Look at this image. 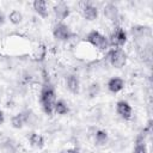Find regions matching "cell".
Returning <instances> with one entry per match:
<instances>
[{
  "label": "cell",
  "instance_id": "obj_1",
  "mask_svg": "<svg viewBox=\"0 0 153 153\" xmlns=\"http://www.w3.org/2000/svg\"><path fill=\"white\" fill-rule=\"evenodd\" d=\"M55 102H56L55 88H54V86L50 84V81L45 79V81H44V84H43V86H42L41 93H39V103H41V106H42L43 111H44L47 115L50 116V115L54 112Z\"/></svg>",
  "mask_w": 153,
  "mask_h": 153
},
{
  "label": "cell",
  "instance_id": "obj_2",
  "mask_svg": "<svg viewBox=\"0 0 153 153\" xmlns=\"http://www.w3.org/2000/svg\"><path fill=\"white\" fill-rule=\"evenodd\" d=\"M85 42L91 44L92 47L97 48L98 50H106L110 45H109V41H108V37H105L104 35H102L99 31H96V30H92L90 31L86 37H85Z\"/></svg>",
  "mask_w": 153,
  "mask_h": 153
},
{
  "label": "cell",
  "instance_id": "obj_3",
  "mask_svg": "<svg viewBox=\"0 0 153 153\" xmlns=\"http://www.w3.org/2000/svg\"><path fill=\"white\" fill-rule=\"evenodd\" d=\"M106 59L109 63L115 68H122L127 63V54L122 48H112L108 51Z\"/></svg>",
  "mask_w": 153,
  "mask_h": 153
},
{
  "label": "cell",
  "instance_id": "obj_4",
  "mask_svg": "<svg viewBox=\"0 0 153 153\" xmlns=\"http://www.w3.org/2000/svg\"><path fill=\"white\" fill-rule=\"evenodd\" d=\"M127 32L126 30L120 26V25H116L114 27V30L111 31L110 36L108 37V41H109V45L114 47V48H122L126 43H127Z\"/></svg>",
  "mask_w": 153,
  "mask_h": 153
},
{
  "label": "cell",
  "instance_id": "obj_5",
  "mask_svg": "<svg viewBox=\"0 0 153 153\" xmlns=\"http://www.w3.org/2000/svg\"><path fill=\"white\" fill-rule=\"evenodd\" d=\"M53 36L56 41L66 42L73 36V33L68 25H66L63 22H57L53 27Z\"/></svg>",
  "mask_w": 153,
  "mask_h": 153
},
{
  "label": "cell",
  "instance_id": "obj_6",
  "mask_svg": "<svg viewBox=\"0 0 153 153\" xmlns=\"http://www.w3.org/2000/svg\"><path fill=\"white\" fill-rule=\"evenodd\" d=\"M79 7L81 10L82 17L88 20V22H93L98 18V8L96 6H93L90 1H80L79 2Z\"/></svg>",
  "mask_w": 153,
  "mask_h": 153
},
{
  "label": "cell",
  "instance_id": "obj_7",
  "mask_svg": "<svg viewBox=\"0 0 153 153\" xmlns=\"http://www.w3.org/2000/svg\"><path fill=\"white\" fill-rule=\"evenodd\" d=\"M30 117H32L31 111H24V112H19L14 116H12L11 118V126L14 129H20L24 127L25 123L30 122Z\"/></svg>",
  "mask_w": 153,
  "mask_h": 153
},
{
  "label": "cell",
  "instance_id": "obj_8",
  "mask_svg": "<svg viewBox=\"0 0 153 153\" xmlns=\"http://www.w3.org/2000/svg\"><path fill=\"white\" fill-rule=\"evenodd\" d=\"M53 11H54V14H55V18L57 19V22H63L71 14L69 6L63 1H59L57 4H55L53 7Z\"/></svg>",
  "mask_w": 153,
  "mask_h": 153
},
{
  "label": "cell",
  "instance_id": "obj_9",
  "mask_svg": "<svg viewBox=\"0 0 153 153\" xmlns=\"http://www.w3.org/2000/svg\"><path fill=\"white\" fill-rule=\"evenodd\" d=\"M116 112H117V115L121 118H123L126 121H129L133 117V108L126 100L117 102V104H116Z\"/></svg>",
  "mask_w": 153,
  "mask_h": 153
},
{
  "label": "cell",
  "instance_id": "obj_10",
  "mask_svg": "<svg viewBox=\"0 0 153 153\" xmlns=\"http://www.w3.org/2000/svg\"><path fill=\"white\" fill-rule=\"evenodd\" d=\"M104 16L108 20L112 22V23H117L118 18H120V12H118V8L117 6H115L114 4H106L104 6Z\"/></svg>",
  "mask_w": 153,
  "mask_h": 153
},
{
  "label": "cell",
  "instance_id": "obj_11",
  "mask_svg": "<svg viewBox=\"0 0 153 153\" xmlns=\"http://www.w3.org/2000/svg\"><path fill=\"white\" fill-rule=\"evenodd\" d=\"M130 32L136 39H143L146 37L151 36V29L148 26H143V25H134L131 27Z\"/></svg>",
  "mask_w": 153,
  "mask_h": 153
},
{
  "label": "cell",
  "instance_id": "obj_12",
  "mask_svg": "<svg viewBox=\"0 0 153 153\" xmlns=\"http://www.w3.org/2000/svg\"><path fill=\"white\" fill-rule=\"evenodd\" d=\"M66 87L67 90L73 93V94H78L79 93V90H80V81L78 79L76 75L74 74H71L66 78Z\"/></svg>",
  "mask_w": 153,
  "mask_h": 153
},
{
  "label": "cell",
  "instance_id": "obj_13",
  "mask_svg": "<svg viewBox=\"0 0 153 153\" xmlns=\"http://www.w3.org/2000/svg\"><path fill=\"white\" fill-rule=\"evenodd\" d=\"M123 87H124V80L120 76H112L108 81V90L111 93H117L122 91Z\"/></svg>",
  "mask_w": 153,
  "mask_h": 153
},
{
  "label": "cell",
  "instance_id": "obj_14",
  "mask_svg": "<svg viewBox=\"0 0 153 153\" xmlns=\"http://www.w3.org/2000/svg\"><path fill=\"white\" fill-rule=\"evenodd\" d=\"M32 7L35 10V12L41 17V18H47L48 17V7H47V2L44 0H35L32 2Z\"/></svg>",
  "mask_w": 153,
  "mask_h": 153
},
{
  "label": "cell",
  "instance_id": "obj_15",
  "mask_svg": "<svg viewBox=\"0 0 153 153\" xmlns=\"http://www.w3.org/2000/svg\"><path fill=\"white\" fill-rule=\"evenodd\" d=\"M27 139H29L30 146H32L35 148H38V149L43 148V146H44V137L41 134H37V133L32 131V133H30Z\"/></svg>",
  "mask_w": 153,
  "mask_h": 153
},
{
  "label": "cell",
  "instance_id": "obj_16",
  "mask_svg": "<svg viewBox=\"0 0 153 153\" xmlns=\"http://www.w3.org/2000/svg\"><path fill=\"white\" fill-rule=\"evenodd\" d=\"M93 136H94V142H96L97 145H99V146L105 145V143L108 142V140H109L108 133H106L105 130H103V129H96Z\"/></svg>",
  "mask_w": 153,
  "mask_h": 153
},
{
  "label": "cell",
  "instance_id": "obj_17",
  "mask_svg": "<svg viewBox=\"0 0 153 153\" xmlns=\"http://www.w3.org/2000/svg\"><path fill=\"white\" fill-rule=\"evenodd\" d=\"M32 56H33V60H36V61H38V62L43 61V60L45 59V56H47V47H45L43 43H42V44H38V45L36 47V49L33 50Z\"/></svg>",
  "mask_w": 153,
  "mask_h": 153
},
{
  "label": "cell",
  "instance_id": "obj_18",
  "mask_svg": "<svg viewBox=\"0 0 153 153\" xmlns=\"http://www.w3.org/2000/svg\"><path fill=\"white\" fill-rule=\"evenodd\" d=\"M68 111H69V108L63 100H56L55 102L54 112H56L57 115H66V114H68Z\"/></svg>",
  "mask_w": 153,
  "mask_h": 153
},
{
  "label": "cell",
  "instance_id": "obj_19",
  "mask_svg": "<svg viewBox=\"0 0 153 153\" xmlns=\"http://www.w3.org/2000/svg\"><path fill=\"white\" fill-rule=\"evenodd\" d=\"M8 19H10V22H11L13 25H18V24H20L22 20H23V14H22L19 11L13 10V11H11V13L8 14Z\"/></svg>",
  "mask_w": 153,
  "mask_h": 153
},
{
  "label": "cell",
  "instance_id": "obj_20",
  "mask_svg": "<svg viewBox=\"0 0 153 153\" xmlns=\"http://www.w3.org/2000/svg\"><path fill=\"white\" fill-rule=\"evenodd\" d=\"M99 91H100V86H99V84H98V82H93V84H91V85L88 86V88H87L88 96H90L91 98H93V97L98 96Z\"/></svg>",
  "mask_w": 153,
  "mask_h": 153
},
{
  "label": "cell",
  "instance_id": "obj_21",
  "mask_svg": "<svg viewBox=\"0 0 153 153\" xmlns=\"http://www.w3.org/2000/svg\"><path fill=\"white\" fill-rule=\"evenodd\" d=\"M133 153H147L146 141H136L135 142V148H134Z\"/></svg>",
  "mask_w": 153,
  "mask_h": 153
},
{
  "label": "cell",
  "instance_id": "obj_22",
  "mask_svg": "<svg viewBox=\"0 0 153 153\" xmlns=\"http://www.w3.org/2000/svg\"><path fill=\"white\" fill-rule=\"evenodd\" d=\"M5 22H6V17H5L4 12H2V11H0V27H1V26H4Z\"/></svg>",
  "mask_w": 153,
  "mask_h": 153
},
{
  "label": "cell",
  "instance_id": "obj_23",
  "mask_svg": "<svg viewBox=\"0 0 153 153\" xmlns=\"http://www.w3.org/2000/svg\"><path fill=\"white\" fill-rule=\"evenodd\" d=\"M61 153H79V152H78V149H75V148H68V149L62 151Z\"/></svg>",
  "mask_w": 153,
  "mask_h": 153
},
{
  "label": "cell",
  "instance_id": "obj_24",
  "mask_svg": "<svg viewBox=\"0 0 153 153\" xmlns=\"http://www.w3.org/2000/svg\"><path fill=\"white\" fill-rule=\"evenodd\" d=\"M5 122V115H4V112L0 110V124H2Z\"/></svg>",
  "mask_w": 153,
  "mask_h": 153
}]
</instances>
